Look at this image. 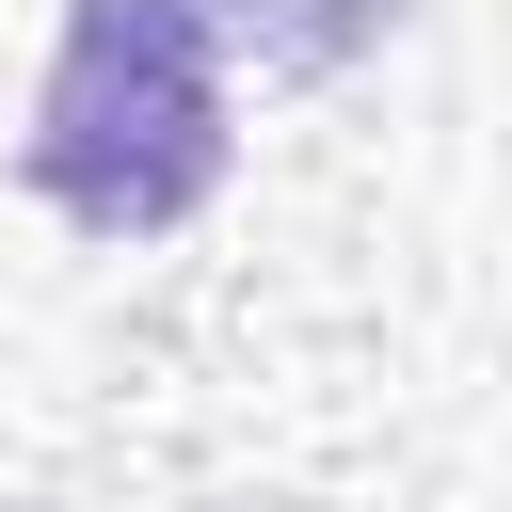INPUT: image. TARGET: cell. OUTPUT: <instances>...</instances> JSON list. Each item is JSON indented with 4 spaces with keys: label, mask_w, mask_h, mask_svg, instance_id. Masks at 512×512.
Here are the masks:
<instances>
[{
    "label": "cell",
    "mask_w": 512,
    "mask_h": 512,
    "mask_svg": "<svg viewBox=\"0 0 512 512\" xmlns=\"http://www.w3.org/2000/svg\"><path fill=\"white\" fill-rule=\"evenodd\" d=\"M16 176L96 240L192 224L224 192V16L208 0H80L32 80Z\"/></svg>",
    "instance_id": "6da1fadb"
},
{
    "label": "cell",
    "mask_w": 512,
    "mask_h": 512,
    "mask_svg": "<svg viewBox=\"0 0 512 512\" xmlns=\"http://www.w3.org/2000/svg\"><path fill=\"white\" fill-rule=\"evenodd\" d=\"M224 32H256V64H288V80H320V64H352L400 0H208Z\"/></svg>",
    "instance_id": "7a4b0ae2"
}]
</instances>
